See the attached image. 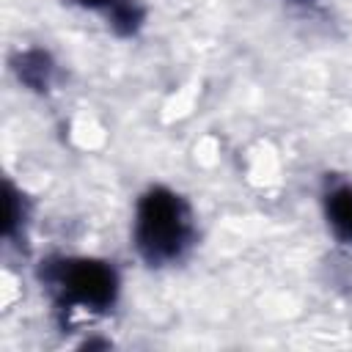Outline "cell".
Here are the masks:
<instances>
[{"instance_id": "obj_5", "label": "cell", "mask_w": 352, "mask_h": 352, "mask_svg": "<svg viewBox=\"0 0 352 352\" xmlns=\"http://www.w3.org/2000/svg\"><path fill=\"white\" fill-rule=\"evenodd\" d=\"M14 69H16L19 80H22L25 85L36 88V91H44V88L50 85L52 60H50V55H47V52H41V50H30V52L19 55V60H16V66H14Z\"/></svg>"}, {"instance_id": "obj_4", "label": "cell", "mask_w": 352, "mask_h": 352, "mask_svg": "<svg viewBox=\"0 0 352 352\" xmlns=\"http://www.w3.org/2000/svg\"><path fill=\"white\" fill-rule=\"evenodd\" d=\"M85 8H102L118 33H132L140 25V11L132 0H74Z\"/></svg>"}, {"instance_id": "obj_2", "label": "cell", "mask_w": 352, "mask_h": 352, "mask_svg": "<svg viewBox=\"0 0 352 352\" xmlns=\"http://www.w3.org/2000/svg\"><path fill=\"white\" fill-rule=\"evenodd\" d=\"M44 280L58 289L60 302L77 305L85 311H104L113 305L118 292L116 270L94 258H69L47 267Z\"/></svg>"}, {"instance_id": "obj_3", "label": "cell", "mask_w": 352, "mask_h": 352, "mask_svg": "<svg viewBox=\"0 0 352 352\" xmlns=\"http://www.w3.org/2000/svg\"><path fill=\"white\" fill-rule=\"evenodd\" d=\"M324 214H327V226L336 234V239L352 245V187L349 184H336L327 190Z\"/></svg>"}, {"instance_id": "obj_1", "label": "cell", "mask_w": 352, "mask_h": 352, "mask_svg": "<svg viewBox=\"0 0 352 352\" xmlns=\"http://www.w3.org/2000/svg\"><path fill=\"white\" fill-rule=\"evenodd\" d=\"M195 239L192 212L182 195L168 187H151L135 212V248L151 264L179 261Z\"/></svg>"}]
</instances>
